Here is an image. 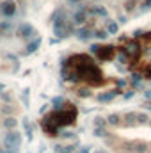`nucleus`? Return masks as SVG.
<instances>
[{
    "label": "nucleus",
    "mask_w": 151,
    "mask_h": 153,
    "mask_svg": "<svg viewBox=\"0 0 151 153\" xmlns=\"http://www.w3.org/2000/svg\"><path fill=\"white\" fill-rule=\"evenodd\" d=\"M124 55H137L139 59H135V70L139 68L142 73L144 70H151V34H146L144 38H137L128 41L126 46H123Z\"/></svg>",
    "instance_id": "f257e3e1"
}]
</instances>
